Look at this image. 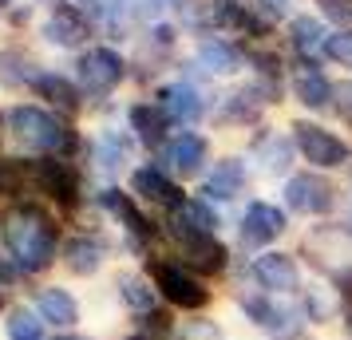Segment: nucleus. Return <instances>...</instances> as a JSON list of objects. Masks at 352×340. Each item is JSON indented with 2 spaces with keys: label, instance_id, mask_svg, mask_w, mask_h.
Segmentation results:
<instances>
[{
  "label": "nucleus",
  "instance_id": "1",
  "mask_svg": "<svg viewBox=\"0 0 352 340\" xmlns=\"http://www.w3.org/2000/svg\"><path fill=\"white\" fill-rule=\"evenodd\" d=\"M56 222L44 206L36 202H16L4 214V245L16 261L20 273H40L56 261Z\"/></svg>",
  "mask_w": 352,
  "mask_h": 340
},
{
  "label": "nucleus",
  "instance_id": "2",
  "mask_svg": "<svg viewBox=\"0 0 352 340\" xmlns=\"http://www.w3.org/2000/svg\"><path fill=\"white\" fill-rule=\"evenodd\" d=\"M8 131L16 135V143L24 150H40V155H64L76 146V135L67 123H60L52 111L32 107V103H20L8 111Z\"/></svg>",
  "mask_w": 352,
  "mask_h": 340
},
{
  "label": "nucleus",
  "instance_id": "3",
  "mask_svg": "<svg viewBox=\"0 0 352 340\" xmlns=\"http://www.w3.org/2000/svg\"><path fill=\"white\" fill-rule=\"evenodd\" d=\"M293 143L297 150L305 155V162H313L317 170H340V166H349L352 159V146L336 135V131L320 127L313 119H297L293 123Z\"/></svg>",
  "mask_w": 352,
  "mask_h": 340
},
{
  "label": "nucleus",
  "instance_id": "4",
  "mask_svg": "<svg viewBox=\"0 0 352 340\" xmlns=\"http://www.w3.org/2000/svg\"><path fill=\"white\" fill-rule=\"evenodd\" d=\"M76 76H80V91L103 99L127 80V60L115 48H87L76 64Z\"/></svg>",
  "mask_w": 352,
  "mask_h": 340
},
{
  "label": "nucleus",
  "instance_id": "5",
  "mask_svg": "<svg viewBox=\"0 0 352 340\" xmlns=\"http://www.w3.org/2000/svg\"><path fill=\"white\" fill-rule=\"evenodd\" d=\"M285 206L297 214H309V218H317V214H333L336 206V186L324 174L317 170H309V174H293L285 182Z\"/></svg>",
  "mask_w": 352,
  "mask_h": 340
},
{
  "label": "nucleus",
  "instance_id": "6",
  "mask_svg": "<svg viewBox=\"0 0 352 340\" xmlns=\"http://www.w3.org/2000/svg\"><path fill=\"white\" fill-rule=\"evenodd\" d=\"M329 24L317 12H297L289 20V52L301 60V67H320L324 48H329Z\"/></svg>",
  "mask_w": 352,
  "mask_h": 340
},
{
  "label": "nucleus",
  "instance_id": "7",
  "mask_svg": "<svg viewBox=\"0 0 352 340\" xmlns=\"http://www.w3.org/2000/svg\"><path fill=\"white\" fill-rule=\"evenodd\" d=\"M87 36H91L87 12L72 0H56L48 20H44V40L56 48H80V44H87Z\"/></svg>",
  "mask_w": 352,
  "mask_h": 340
},
{
  "label": "nucleus",
  "instance_id": "8",
  "mask_svg": "<svg viewBox=\"0 0 352 340\" xmlns=\"http://www.w3.org/2000/svg\"><path fill=\"white\" fill-rule=\"evenodd\" d=\"M151 277H155V289L178 308H202L210 301V293L202 289L186 269H178L170 261H155V265H151Z\"/></svg>",
  "mask_w": 352,
  "mask_h": 340
},
{
  "label": "nucleus",
  "instance_id": "9",
  "mask_svg": "<svg viewBox=\"0 0 352 340\" xmlns=\"http://www.w3.org/2000/svg\"><path fill=\"white\" fill-rule=\"evenodd\" d=\"M206 155H210V143L198 135V131H178L175 139L162 146V162L175 170L178 179H194V174H202Z\"/></svg>",
  "mask_w": 352,
  "mask_h": 340
},
{
  "label": "nucleus",
  "instance_id": "10",
  "mask_svg": "<svg viewBox=\"0 0 352 340\" xmlns=\"http://www.w3.org/2000/svg\"><path fill=\"white\" fill-rule=\"evenodd\" d=\"M245 52L234 44V40H226V36H202V44L194 52V67H202L206 76H238L241 67H245Z\"/></svg>",
  "mask_w": 352,
  "mask_h": 340
},
{
  "label": "nucleus",
  "instance_id": "11",
  "mask_svg": "<svg viewBox=\"0 0 352 340\" xmlns=\"http://www.w3.org/2000/svg\"><path fill=\"white\" fill-rule=\"evenodd\" d=\"M155 103H159L162 115H166L170 123H178V127H190V123H198V119L206 115V99H202V91H198L194 83H186V80L166 83Z\"/></svg>",
  "mask_w": 352,
  "mask_h": 340
},
{
  "label": "nucleus",
  "instance_id": "12",
  "mask_svg": "<svg viewBox=\"0 0 352 340\" xmlns=\"http://www.w3.org/2000/svg\"><path fill=\"white\" fill-rule=\"evenodd\" d=\"M32 182L44 190V194H52L60 206H76L80 202V174L72 170V162L64 159H44L32 166Z\"/></svg>",
  "mask_w": 352,
  "mask_h": 340
},
{
  "label": "nucleus",
  "instance_id": "13",
  "mask_svg": "<svg viewBox=\"0 0 352 340\" xmlns=\"http://www.w3.org/2000/svg\"><path fill=\"white\" fill-rule=\"evenodd\" d=\"M131 190L143 198V202H151V206H162V210H178L186 202L182 190H178V182L166 170H159V166H139L131 174Z\"/></svg>",
  "mask_w": 352,
  "mask_h": 340
},
{
  "label": "nucleus",
  "instance_id": "14",
  "mask_svg": "<svg viewBox=\"0 0 352 340\" xmlns=\"http://www.w3.org/2000/svg\"><path fill=\"white\" fill-rule=\"evenodd\" d=\"M285 234V210H277L270 202H250L245 214H241V242L250 245H265V242H277Z\"/></svg>",
  "mask_w": 352,
  "mask_h": 340
},
{
  "label": "nucleus",
  "instance_id": "15",
  "mask_svg": "<svg viewBox=\"0 0 352 340\" xmlns=\"http://www.w3.org/2000/svg\"><path fill=\"white\" fill-rule=\"evenodd\" d=\"M289 91H293V99L301 103L305 111H324V107H333V99H336V83L320 67H301V71H293Z\"/></svg>",
  "mask_w": 352,
  "mask_h": 340
},
{
  "label": "nucleus",
  "instance_id": "16",
  "mask_svg": "<svg viewBox=\"0 0 352 340\" xmlns=\"http://www.w3.org/2000/svg\"><path fill=\"white\" fill-rule=\"evenodd\" d=\"M245 162L238 159V155H226L222 162H214V170L206 174V182H202V194L210 198V202H234V198L245 190Z\"/></svg>",
  "mask_w": 352,
  "mask_h": 340
},
{
  "label": "nucleus",
  "instance_id": "17",
  "mask_svg": "<svg viewBox=\"0 0 352 340\" xmlns=\"http://www.w3.org/2000/svg\"><path fill=\"white\" fill-rule=\"evenodd\" d=\"M254 277L273 293H297L301 289V265L289 253H261L254 261Z\"/></svg>",
  "mask_w": 352,
  "mask_h": 340
},
{
  "label": "nucleus",
  "instance_id": "18",
  "mask_svg": "<svg viewBox=\"0 0 352 340\" xmlns=\"http://www.w3.org/2000/svg\"><path fill=\"white\" fill-rule=\"evenodd\" d=\"M175 218H170V226H175V238L182 242V238H198V234H214L218 229V218H214V210H210L202 198H186L178 210H170Z\"/></svg>",
  "mask_w": 352,
  "mask_h": 340
},
{
  "label": "nucleus",
  "instance_id": "19",
  "mask_svg": "<svg viewBox=\"0 0 352 340\" xmlns=\"http://www.w3.org/2000/svg\"><path fill=\"white\" fill-rule=\"evenodd\" d=\"M182 253L190 261V269L198 273H222L226 269V245L214 234H198V238H182Z\"/></svg>",
  "mask_w": 352,
  "mask_h": 340
},
{
  "label": "nucleus",
  "instance_id": "20",
  "mask_svg": "<svg viewBox=\"0 0 352 340\" xmlns=\"http://www.w3.org/2000/svg\"><path fill=\"white\" fill-rule=\"evenodd\" d=\"M127 119H131L135 139H139L143 146H162L166 143V123H170V119L162 115L159 103H131Z\"/></svg>",
  "mask_w": 352,
  "mask_h": 340
},
{
  "label": "nucleus",
  "instance_id": "21",
  "mask_svg": "<svg viewBox=\"0 0 352 340\" xmlns=\"http://www.w3.org/2000/svg\"><path fill=\"white\" fill-rule=\"evenodd\" d=\"M99 202H103V206H107V210H111L115 218L127 226V234H131V242H135V245H143L146 238L155 234V226H151L143 214H139V206H135L123 190H103V194H99Z\"/></svg>",
  "mask_w": 352,
  "mask_h": 340
},
{
  "label": "nucleus",
  "instance_id": "22",
  "mask_svg": "<svg viewBox=\"0 0 352 340\" xmlns=\"http://www.w3.org/2000/svg\"><path fill=\"white\" fill-rule=\"evenodd\" d=\"M36 313L44 317L48 324H60V328H67V324L80 321V305H76V297L67 289H40L36 293Z\"/></svg>",
  "mask_w": 352,
  "mask_h": 340
},
{
  "label": "nucleus",
  "instance_id": "23",
  "mask_svg": "<svg viewBox=\"0 0 352 340\" xmlns=\"http://www.w3.org/2000/svg\"><path fill=\"white\" fill-rule=\"evenodd\" d=\"M245 308V317L261 328H273V332H289V328H297V313H289L285 305H277L270 297H245L241 301Z\"/></svg>",
  "mask_w": 352,
  "mask_h": 340
},
{
  "label": "nucleus",
  "instance_id": "24",
  "mask_svg": "<svg viewBox=\"0 0 352 340\" xmlns=\"http://www.w3.org/2000/svg\"><path fill=\"white\" fill-rule=\"evenodd\" d=\"M32 91L40 99H52V103H56V107H64V111H76V107H80V95H83L76 83L64 80V76H56V71H40L36 83H32Z\"/></svg>",
  "mask_w": 352,
  "mask_h": 340
},
{
  "label": "nucleus",
  "instance_id": "25",
  "mask_svg": "<svg viewBox=\"0 0 352 340\" xmlns=\"http://www.w3.org/2000/svg\"><path fill=\"white\" fill-rule=\"evenodd\" d=\"M289 159H293V143H289L285 135H270V131H265V135L257 139V162H261L265 174H285Z\"/></svg>",
  "mask_w": 352,
  "mask_h": 340
},
{
  "label": "nucleus",
  "instance_id": "26",
  "mask_svg": "<svg viewBox=\"0 0 352 340\" xmlns=\"http://www.w3.org/2000/svg\"><path fill=\"white\" fill-rule=\"evenodd\" d=\"M64 261H67L72 273L87 277V273H96L99 265H103V245H99L96 238H76V242H67Z\"/></svg>",
  "mask_w": 352,
  "mask_h": 340
},
{
  "label": "nucleus",
  "instance_id": "27",
  "mask_svg": "<svg viewBox=\"0 0 352 340\" xmlns=\"http://www.w3.org/2000/svg\"><path fill=\"white\" fill-rule=\"evenodd\" d=\"M36 76H40V71H36V64L24 52H16V48L0 52V83H4V87H24V83L32 87Z\"/></svg>",
  "mask_w": 352,
  "mask_h": 340
},
{
  "label": "nucleus",
  "instance_id": "28",
  "mask_svg": "<svg viewBox=\"0 0 352 340\" xmlns=\"http://www.w3.org/2000/svg\"><path fill=\"white\" fill-rule=\"evenodd\" d=\"M96 159H99V170H119L123 162L131 159V139L127 135H119V131H103L96 139Z\"/></svg>",
  "mask_w": 352,
  "mask_h": 340
},
{
  "label": "nucleus",
  "instance_id": "29",
  "mask_svg": "<svg viewBox=\"0 0 352 340\" xmlns=\"http://www.w3.org/2000/svg\"><path fill=\"white\" fill-rule=\"evenodd\" d=\"M119 297H123L127 308L131 313H139V317L155 313V289L146 285L143 277H119Z\"/></svg>",
  "mask_w": 352,
  "mask_h": 340
},
{
  "label": "nucleus",
  "instance_id": "30",
  "mask_svg": "<svg viewBox=\"0 0 352 340\" xmlns=\"http://www.w3.org/2000/svg\"><path fill=\"white\" fill-rule=\"evenodd\" d=\"M8 337L12 340H44V317H36L28 308L8 313Z\"/></svg>",
  "mask_w": 352,
  "mask_h": 340
},
{
  "label": "nucleus",
  "instance_id": "31",
  "mask_svg": "<svg viewBox=\"0 0 352 340\" xmlns=\"http://www.w3.org/2000/svg\"><path fill=\"white\" fill-rule=\"evenodd\" d=\"M313 4H317V16L324 24L352 28V0H313Z\"/></svg>",
  "mask_w": 352,
  "mask_h": 340
},
{
  "label": "nucleus",
  "instance_id": "32",
  "mask_svg": "<svg viewBox=\"0 0 352 340\" xmlns=\"http://www.w3.org/2000/svg\"><path fill=\"white\" fill-rule=\"evenodd\" d=\"M324 60H333V64H340V67H352V28H336V32L329 36Z\"/></svg>",
  "mask_w": 352,
  "mask_h": 340
},
{
  "label": "nucleus",
  "instance_id": "33",
  "mask_svg": "<svg viewBox=\"0 0 352 340\" xmlns=\"http://www.w3.org/2000/svg\"><path fill=\"white\" fill-rule=\"evenodd\" d=\"M297 4H301V0H257L254 8L273 24V20H285V16L293 20V8H297Z\"/></svg>",
  "mask_w": 352,
  "mask_h": 340
},
{
  "label": "nucleus",
  "instance_id": "34",
  "mask_svg": "<svg viewBox=\"0 0 352 340\" xmlns=\"http://www.w3.org/2000/svg\"><path fill=\"white\" fill-rule=\"evenodd\" d=\"M305 308H309V317H317V321L333 317V293L329 289H313L309 293V301H305Z\"/></svg>",
  "mask_w": 352,
  "mask_h": 340
},
{
  "label": "nucleus",
  "instance_id": "35",
  "mask_svg": "<svg viewBox=\"0 0 352 340\" xmlns=\"http://www.w3.org/2000/svg\"><path fill=\"white\" fill-rule=\"evenodd\" d=\"M333 107L340 111V119H349V123H352V83H336Z\"/></svg>",
  "mask_w": 352,
  "mask_h": 340
},
{
  "label": "nucleus",
  "instance_id": "36",
  "mask_svg": "<svg viewBox=\"0 0 352 340\" xmlns=\"http://www.w3.org/2000/svg\"><path fill=\"white\" fill-rule=\"evenodd\" d=\"M344 297L352 301V273H344Z\"/></svg>",
  "mask_w": 352,
  "mask_h": 340
},
{
  "label": "nucleus",
  "instance_id": "37",
  "mask_svg": "<svg viewBox=\"0 0 352 340\" xmlns=\"http://www.w3.org/2000/svg\"><path fill=\"white\" fill-rule=\"evenodd\" d=\"M8 4H12V0H0V8H8Z\"/></svg>",
  "mask_w": 352,
  "mask_h": 340
},
{
  "label": "nucleus",
  "instance_id": "38",
  "mask_svg": "<svg viewBox=\"0 0 352 340\" xmlns=\"http://www.w3.org/2000/svg\"><path fill=\"white\" fill-rule=\"evenodd\" d=\"M60 340H76V337H60Z\"/></svg>",
  "mask_w": 352,
  "mask_h": 340
},
{
  "label": "nucleus",
  "instance_id": "39",
  "mask_svg": "<svg viewBox=\"0 0 352 340\" xmlns=\"http://www.w3.org/2000/svg\"><path fill=\"white\" fill-rule=\"evenodd\" d=\"M0 308H4V297H0Z\"/></svg>",
  "mask_w": 352,
  "mask_h": 340
}]
</instances>
